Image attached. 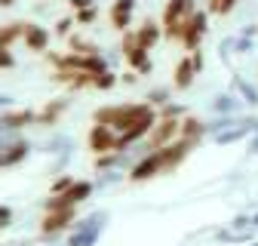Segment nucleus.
Instances as JSON below:
<instances>
[{"mask_svg":"<svg viewBox=\"0 0 258 246\" xmlns=\"http://www.w3.org/2000/svg\"><path fill=\"white\" fill-rule=\"evenodd\" d=\"M157 111L148 105V102H139V105H108V108H99L92 114L95 123H108V127H114L117 133H126L129 127H136V123H142L145 117H154Z\"/></svg>","mask_w":258,"mask_h":246,"instance_id":"f257e3e1","label":"nucleus"},{"mask_svg":"<svg viewBox=\"0 0 258 246\" xmlns=\"http://www.w3.org/2000/svg\"><path fill=\"white\" fill-rule=\"evenodd\" d=\"M197 10L194 0H169L166 10H163V37L166 40H181V31H184V19Z\"/></svg>","mask_w":258,"mask_h":246,"instance_id":"f03ea898","label":"nucleus"},{"mask_svg":"<svg viewBox=\"0 0 258 246\" xmlns=\"http://www.w3.org/2000/svg\"><path fill=\"white\" fill-rule=\"evenodd\" d=\"M178 133H181V117H178L175 111H160V117H157V123H154V130L148 133V148H151V151L163 148V145L175 142Z\"/></svg>","mask_w":258,"mask_h":246,"instance_id":"7ed1b4c3","label":"nucleus"},{"mask_svg":"<svg viewBox=\"0 0 258 246\" xmlns=\"http://www.w3.org/2000/svg\"><path fill=\"white\" fill-rule=\"evenodd\" d=\"M194 145L197 142H190V139H175V142H169V145H163V148H157V157H160V172H172V169H178L184 160H187V154L194 151Z\"/></svg>","mask_w":258,"mask_h":246,"instance_id":"20e7f679","label":"nucleus"},{"mask_svg":"<svg viewBox=\"0 0 258 246\" xmlns=\"http://www.w3.org/2000/svg\"><path fill=\"white\" fill-rule=\"evenodd\" d=\"M120 52H123L126 65L133 68V71H139V74H151V58H148V49H145V46H139L136 31H123Z\"/></svg>","mask_w":258,"mask_h":246,"instance_id":"39448f33","label":"nucleus"},{"mask_svg":"<svg viewBox=\"0 0 258 246\" xmlns=\"http://www.w3.org/2000/svg\"><path fill=\"white\" fill-rule=\"evenodd\" d=\"M206 28H209V22H206V13L194 10V13L184 19V31H181V40H178V43H181L187 52L200 49V43H203V37H206Z\"/></svg>","mask_w":258,"mask_h":246,"instance_id":"423d86ee","label":"nucleus"},{"mask_svg":"<svg viewBox=\"0 0 258 246\" xmlns=\"http://www.w3.org/2000/svg\"><path fill=\"white\" fill-rule=\"evenodd\" d=\"M89 194H92V181H74L71 188H64L61 194H52V197L46 200V209H68V206H77V203H83Z\"/></svg>","mask_w":258,"mask_h":246,"instance_id":"0eeeda50","label":"nucleus"},{"mask_svg":"<svg viewBox=\"0 0 258 246\" xmlns=\"http://www.w3.org/2000/svg\"><path fill=\"white\" fill-rule=\"evenodd\" d=\"M86 142H89L92 154H111V151H117V130L108 127V123H92Z\"/></svg>","mask_w":258,"mask_h":246,"instance_id":"6e6552de","label":"nucleus"},{"mask_svg":"<svg viewBox=\"0 0 258 246\" xmlns=\"http://www.w3.org/2000/svg\"><path fill=\"white\" fill-rule=\"evenodd\" d=\"M74 209H77V206H68V209H46L43 222H40V231L49 234V237H55V234H61L64 228H71V222H74Z\"/></svg>","mask_w":258,"mask_h":246,"instance_id":"1a4fd4ad","label":"nucleus"},{"mask_svg":"<svg viewBox=\"0 0 258 246\" xmlns=\"http://www.w3.org/2000/svg\"><path fill=\"white\" fill-rule=\"evenodd\" d=\"M197 74H200V68L194 65V55L187 52L178 65H175V74H172V86L175 89H190V83L197 80Z\"/></svg>","mask_w":258,"mask_h":246,"instance_id":"9d476101","label":"nucleus"},{"mask_svg":"<svg viewBox=\"0 0 258 246\" xmlns=\"http://www.w3.org/2000/svg\"><path fill=\"white\" fill-rule=\"evenodd\" d=\"M133 13H136V0H114L108 19H111V25L117 31H129V25H133Z\"/></svg>","mask_w":258,"mask_h":246,"instance_id":"9b49d317","label":"nucleus"},{"mask_svg":"<svg viewBox=\"0 0 258 246\" xmlns=\"http://www.w3.org/2000/svg\"><path fill=\"white\" fill-rule=\"evenodd\" d=\"M154 175H163L160 172V157H157V151H151L148 157H142L133 169H129V181H148Z\"/></svg>","mask_w":258,"mask_h":246,"instance_id":"f8f14e48","label":"nucleus"},{"mask_svg":"<svg viewBox=\"0 0 258 246\" xmlns=\"http://www.w3.org/2000/svg\"><path fill=\"white\" fill-rule=\"evenodd\" d=\"M22 40H25V49H31V52H43V49L49 46V31L40 28V25H34V22H25V34H22Z\"/></svg>","mask_w":258,"mask_h":246,"instance_id":"ddd939ff","label":"nucleus"},{"mask_svg":"<svg viewBox=\"0 0 258 246\" xmlns=\"http://www.w3.org/2000/svg\"><path fill=\"white\" fill-rule=\"evenodd\" d=\"M163 37V25H157V22H145V25H139V31H136V40H139V46H145V49H154L157 46V40Z\"/></svg>","mask_w":258,"mask_h":246,"instance_id":"4468645a","label":"nucleus"},{"mask_svg":"<svg viewBox=\"0 0 258 246\" xmlns=\"http://www.w3.org/2000/svg\"><path fill=\"white\" fill-rule=\"evenodd\" d=\"M28 157V142H13L7 148H0V166H16Z\"/></svg>","mask_w":258,"mask_h":246,"instance_id":"2eb2a0df","label":"nucleus"},{"mask_svg":"<svg viewBox=\"0 0 258 246\" xmlns=\"http://www.w3.org/2000/svg\"><path fill=\"white\" fill-rule=\"evenodd\" d=\"M28 123H37V114L34 111H13L7 117H0V127L4 130H22Z\"/></svg>","mask_w":258,"mask_h":246,"instance_id":"dca6fc26","label":"nucleus"},{"mask_svg":"<svg viewBox=\"0 0 258 246\" xmlns=\"http://www.w3.org/2000/svg\"><path fill=\"white\" fill-rule=\"evenodd\" d=\"M25 34V22H10V25H0V49H10L16 40H22Z\"/></svg>","mask_w":258,"mask_h":246,"instance_id":"f3484780","label":"nucleus"},{"mask_svg":"<svg viewBox=\"0 0 258 246\" xmlns=\"http://www.w3.org/2000/svg\"><path fill=\"white\" fill-rule=\"evenodd\" d=\"M64 108H68V102L64 99H55V102H49L40 114H37V123L40 127H49V123H58V117L64 114Z\"/></svg>","mask_w":258,"mask_h":246,"instance_id":"a211bd4d","label":"nucleus"},{"mask_svg":"<svg viewBox=\"0 0 258 246\" xmlns=\"http://www.w3.org/2000/svg\"><path fill=\"white\" fill-rule=\"evenodd\" d=\"M203 133H206V123L200 120V117H184L181 120V139H190V142H200L203 139Z\"/></svg>","mask_w":258,"mask_h":246,"instance_id":"6ab92c4d","label":"nucleus"},{"mask_svg":"<svg viewBox=\"0 0 258 246\" xmlns=\"http://www.w3.org/2000/svg\"><path fill=\"white\" fill-rule=\"evenodd\" d=\"M237 4H240V0H209L206 10H209L212 16H231V13L237 10Z\"/></svg>","mask_w":258,"mask_h":246,"instance_id":"aec40b11","label":"nucleus"},{"mask_svg":"<svg viewBox=\"0 0 258 246\" xmlns=\"http://www.w3.org/2000/svg\"><path fill=\"white\" fill-rule=\"evenodd\" d=\"M114 83H117V74H111V71H102L92 77V89H111Z\"/></svg>","mask_w":258,"mask_h":246,"instance_id":"412c9836","label":"nucleus"},{"mask_svg":"<svg viewBox=\"0 0 258 246\" xmlns=\"http://www.w3.org/2000/svg\"><path fill=\"white\" fill-rule=\"evenodd\" d=\"M68 46H71V52H99V46H95V43L80 40V37H71V40H68Z\"/></svg>","mask_w":258,"mask_h":246,"instance_id":"4be33fe9","label":"nucleus"},{"mask_svg":"<svg viewBox=\"0 0 258 246\" xmlns=\"http://www.w3.org/2000/svg\"><path fill=\"white\" fill-rule=\"evenodd\" d=\"M95 16H99V13H95V7H86V10H77L74 13L77 25H89V22H95Z\"/></svg>","mask_w":258,"mask_h":246,"instance_id":"5701e85b","label":"nucleus"},{"mask_svg":"<svg viewBox=\"0 0 258 246\" xmlns=\"http://www.w3.org/2000/svg\"><path fill=\"white\" fill-rule=\"evenodd\" d=\"M74 25H77V19H58V22H55V34H61V37H68Z\"/></svg>","mask_w":258,"mask_h":246,"instance_id":"b1692460","label":"nucleus"},{"mask_svg":"<svg viewBox=\"0 0 258 246\" xmlns=\"http://www.w3.org/2000/svg\"><path fill=\"white\" fill-rule=\"evenodd\" d=\"M10 225H13V209L0 203V231H4V228H10Z\"/></svg>","mask_w":258,"mask_h":246,"instance_id":"393cba45","label":"nucleus"},{"mask_svg":"<svg viewBox=\"0 0 258 246\" xmlns=\"http://www.w3.org/2000/svg\"><path fill=\"white\" fill-rule=\"evenodd\" d=\"M71 184H74V178H71V175H64V178H58V181L52 184V194H61L64 188H71Z\"/></svg>","mask_w":258,"mask_h":246,"instance_id":"a878e982","label":"nucleus"},{"mask_svg":"<svg viewBox=\"0 0 258 246\" xmlns=\"http://www.w3.org/2000/svg\"><path fill=\"white\" fill-rule=\"evenodd\" d=\"M13 65H16L13 52H10V49H0V68H13Z\"/></svg>","mask_w":258,"mask_h":246,"instance_id":"bb28decb","label":"nucleus"},{"mask_svg":"<svg viewBox=\"0 0 258 246\" xmlns=\"http://www.w3.org/2000/svg\"><path fill=\"white\" fill-rule=\"evenodd\" d=\"M71 4V10L77 13V10H86V7H95V0H68Z\"/></svg>","mask_w":258,"mask_h":246,"instance_id":"cd10ccee","label":"nucleus"},{"mask_svg":"<svg viewBox=\"0 0 258 246\" xmlns=\"http://www.w3.org/2000/svg\"><path fill=\"white\" fill-rule=\"evenodd\" d=\"M16 4V0H0V7H13Z\"/></svg>","mask_w":258,"mask_h":246,"instance_id":"c85d7f7f","label":"nucleus"}]
</instances>
